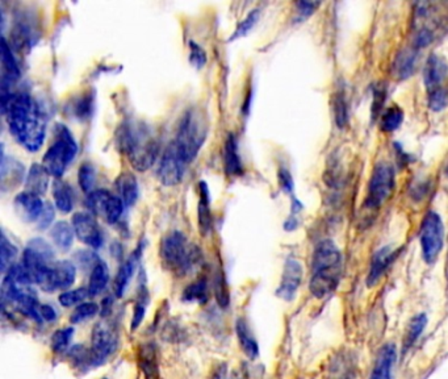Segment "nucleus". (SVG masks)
Masks as SVG:
<instances>
[{
	"mask_svg": "<svg viewBox=\"0 0 448 379\" xmlns=\"http://www.w3.org/2000/svg\"><path fill=\"white\" fill-rule=\"evenodd\" d=\"M1 109L18 144L38 152L45 141L46 120L35 99L26 92L1 94Z\"/></svg>",
	"mask_w": 448,
	"mask_h": 379,
	"instance_id": "f257e3e1",
	"label": "nucleus"
},
{
	"mask_svg": "<svg viewBox=\"0 0 448 379\" xmlns=\"http://www.w3.org/2000/svg\"><path fill=\"white\" fill-rule=\"evenodd\" d=\"M342 253L330 240H323L314 251L313 270L309 290L315 298L332 294L342 277Z\"/></svg>",
	"mask_w": 448,
	"mask_h": 379,
	"instance_id": "f03ea898",
	"label": "nucleus"
},
{
	"mask_svg": "<svg viewBox=\"0 0 448 379\" xmlns=\"http://www.w3.org/2000/svg\"><path fill=\"white\" fill-rule=\"evenodd\" d=\"M118 141L130 165L138 172L150 169L158 158L159 144L152 131L141 123L123 126Z\"/></svg>",
	"mask_w": 448,
	"mask_h": 379,
	"instance_id": "7ed1b4c3",
	"label": "nucleus"
},
{
	"mask_svg": "<svg viewBox=\"0 0 448 379\" xmlns=\"http://www.w3.org/2000/svg\"><path fill=\"white\" fill-rule=\"evenodd\" d=\"M448 6L446 3H418L413 18V46L421 49L447 33Z\"/></svg>",
	"mask_w": 448,
	"mask_h": 379,
	"instance_id": "20e7f679",
	"label": "nucleus"
},
{
	"mask_svg": "<svg viewBox=\"0 0 448 379\" xmlns=\"http://www.w3.org/2000/svg\"><path fill=\"white\" fill-rule=\"evenodd\" d=\"M208 133L206 120L198 109H191L180 121L178 135L174 141L183 160L189 163L196 158Z\"/></svg>",
	"mask_w": 448,
	"mask_h": 379,
	"instance_id": "39448f33",
	"label": "nucleus"
},
{
	"mask_svg": "<svg viewBox=\"0 0 448 379\" xmlns=\"http://www.w3.org/2000/svg\"><path fill=\"white\" fill-rule=\"evenodd\" d=\"M78 154V144L67 126L58 124L55 126V137L49 149L46 150L43 165L50 175L60 180L69 165Z\"/></svg>",
	"mask_w": 448,
	"mask_h": 379,
	"instance_id": "423d86ee",
	"label": "nucleus"
},
{
	"mask_svg": "<svg viewBox=\"0 0 448 379\" xmlns=\"http://www.w3.org/2000/svg\"><path fill=\"white\" fill-rule=\"evenodd\" d=\"M161 257L170 270L184 274L196 263L198 251L180 231H174L162 240Z\"/></svg>",
	"mask_w": 448,
	"mask_h": 379,
	"instance_id": "0eeeda50",
	"label": "nucleus"
},
{
	"mask_svg": "<svg viewBox=\"0 0 448 379\" xmlns=\"http://www.w3.org/2000/svg\"><path fill=\"white\" fill-rule=\"evenodd\" d=\"M55 262L53 246L47 244L45 240L36 237L28 243L23 253V268L27 271L28 277L36 285H41L50 268Z\"/></svg>",
	"mask_w": 448,
	"mask_h": 379,
	"instance_id": "6e6552de",
	"label": "nucleus"
},
{
	"mask_svg": "<svg viewBox=\"0 0 448 379\" xmlns=\"http://www.w3.org/2000/svg\"><path fill=\"white\" fill-rule=\"evenodd\" d=\"M395 190V170L386 163H380L374 169L368 185L364 207L377 209L386 203Z\"/></svg>",
	"mask_w": 448,
	"mask_h": 379,
	"instance_id": "1a4fd4ad",
	"label": "nucleus"
},
{
	"mask_svg": "<svg viewBox=\"0 0 448 379\" xmlns=\"http://www.w3.org/2000/svg\"><path fill=\"white\" fill-rule=\"evenodd\" d=\"M444 238V226L439 215L434 211L427 212L421 226L422 256L426 263L432 265L438 260Z\"/></svg>",
	"mask_w": 448,
	"mask_h": 379,
	"instance_id": "9d476101",
	"label": "nucleus"
},
{
	"mask_svg": "<svg viewBox=\"0 0 448 379\" xmlns=\"http://www.w3.org/2000/svg\"><path fill=\"white\" fill-rule=\"evenodd\" d=\"M87 207L92 214L104 217L108 224H116L123 216L125 204L118 195L108 190L99 189L87 197Z\"/></svg>",
	"mask_w": 448,
	"mask_h": 379,
	"instance_id": "9b49d317",
	"label": "nucleus"
},
{
	"mask_svg": "<svg viewBox=\"0 0 448 379\" xmlns=\"http://www.w3.org/2000/svg\"><path fill=\"white\" fill-rule=\"evenodd\" d=\"M117 336L113 326L100 324L95 326L92 332V346L90 358L92 366H99L107 361L108 357L116 351Z\"/></svg>",
	"mask_w": 448,
	"mask_h": 379,
	"instance_id": "f8f14e48",
	"label": "nucleus"
},
{
	"mask_svg": "<svg viewBox=\"0 0 448 379\" xmlns=\"http://www.w3.org/2000/svg\"><path fill=\"white\" fill-rule=\"evenodd\" d=\"M187 163L183 160L180 155L179 150L174 143L169 145L166 152L163 153L161 158V163L158 167V177L159 181L164 186H177L183 180L184 175V167Z\"/></svg>",
	"mask_w": 448,
	"mask_h": 379,
	"instance_id": "ddd939ff",
	"label": "nucleus"
},
{
	"mask_svg": "<svg viewBox=\"0 0 448 379\" xmlns=\"http://www.w3.org/2000/svg\"><path fill=\"white\" fill-rule=\"evenodd\" d=\"M72 224L75 236L81 240L82 243L95 249L100 248L104 243V237L101 234L99 224L96 223L95 217L92 216L90 212L74 214Z\"/></svg>",
	"mask_w": 448,
	"mask_h": 379,
	"instance_id": "4468645a",
	"label": "nucleus"
},
{
	"mask_svg": "<svg viewBox=\"0 0 448 379\" xmlns=\"http://www.w3.org/2000/svg\"><path fill=\"white\" fill-rule=\"evenodd\" d=\"M77 278V269L75 265L70 261H55L50 268L49 274L46 275L44 282L40 285V287L53 292L57 290H66L72 286Z\"/></svg>",
	"mask_w": 448,
	"mask_h": 379,
	"instance_id": "2eb2a0df",
	"label": "nucleus"
},
{
	"mask_svg": "<svg viewBox=\"0 0 448 379\" xmlns=\"http://www.w3.org/2000/svg\"><path fill=\"white\" fill-rule=\"evenodd\" d=\"M303 280V266L300 261H297L296 258H288L284 265V270H283V277L279 285L278 294L279 298L284 299V300H293L296 297L297 290L301 285Z\"/></svg>",
	"mask_w": 448,
	"mask_h": 379,
	"instance_id": "dca6fc26",
	"label": "nucleus"
},
{
	"mask_svg": "<svg viewBox=\"0 0 448 379\" xmlns=\"http://www.w3.org/2000/svg\"><path fill=\"white\" fill-rule=\"evenodd\" d=\"M13 206L20 219L27 223H37L45 208V203L38 195L24 191L15 198Z\"/></svg>",
	"mask_w": 448,
	"mask_h": 379,
	"instance_id": "f3484780",
	"label": "nucleus"
},
{
	"mask_svg": "<svg viewBox=\"0 0 448 379\" xmlns=\"http://www.w3.org/2000/svg\"><path fill=\"white\" fill-rule=\"evenodd\" d=\"M447 61L440 55H430L427 62H426V66H425V74H423L425 86L427 87L429 92L438 89V87H442L440 84L447 78Z\"/></svg>",
	"mask_w": 448,
	"mask_h": 379,
	"instance_id": "a211bd4d",
	"label": "nucleus"
},
{
	"mask_svg": "<svg viewBox=\"0 0 448 379\" xmlns=\"http://www.w3.org/2000/svg\"><path fill=\"white\" fill-rule=\"evenodd\" d=\"M418 62V49L417 48H405L398 55H396L392 74L398 81L408 79L412 77Z\"/></svg>",
	"mask_w": 448,
	"mask_h": 379,
	"instance_id": "6ab92c4d",
	"label": "nucleus"
},
{
	"mask_svg": "<svg viewBox=\"0 0 448 379\" xmlns=\"http://www.w3.org/2000/svg\"><path fill=\"white\" fill-rule=\"evenodd\" d=\"M395 256L396 251L389 246L381 248L380 251L375 253V256L372 258V263H371V269L368 273L367 285L369 287L375 286L380 278L386 274L388 268L395 260Z\"/></svg>",
	"mask_w": 448,
	"mask_h": 379,
	"instance_id": "aec40b11",
	"label": "nucleus"
},
{
	"mask_svg": "<svg viewBox=\"0 0 448 379\" xmlns=\"http://www.w3.org/2000/svg\"><path fill=\"white\" fill-rule=\"evenodd\" d=\"M396 362V346L386 344L377 354L376 362L369 379H392V368Z\"/></svg>",
	"mask_w": 448,
	"mask_h": 379,
	"instance_id": "412c9836",
	"label": "nucleus"
},
{
	"mask_svg": "<svg viewBox=\"0 0 448 379\" xmlns=\"http://www.w3.org/2000/svg\"><path fill=\"white\" fill-rule=\"evenodd\" d=\"M50 172H47L44 165L35 163L30 166L26 178V190L35 195H44L49 187Z\"/></svg>",
	"mask_w": 448,
	"mask_h": 379,
	"instance_id": "4be33fe9",
	"label": "nucleus"
},
{
	"mask_svg": "<svg viewBox=\"0 0 448 379\" xmlns=\"http://www.w3.org/2000/svg\"><path fill=\"white\" fill-rule=\"evenodd\" d=\"M141 254V246L138 249H135V252L126 260L118 269L116 280H115V292L117 297L121 298L125 292L126 287L129 286V282L133 277L135 273V263L138 261V257Z\"/></svg>",
	"mask_w": 448,
	"mask_h": 379,
	"instance_id": "5701e85b",
	"label": "nucleus"
},
{
	"mask_svg": "<svg viewBox=\"0 0 448 379\" xmlns=\"http://www.w3.org/2000/svg\"><path fill=\"white\" fill-rule=\"evenodd\" d=\"M1 62H3V70H4L1 89H7L9 83L18 79L20 77V69H18V62L12 55L11 46L6 41V38L1 40Z\"/></svg>",
	"mask_w": 448,
	"mask_h": 379,
	"instance_id": "b1692460",
	"label": "nucleus"
},
{
	"mask_svg": "<svg viewBox=\"0 0 448 379\" xmlns=\"http://www.w3.org/2000/svg\"><path fill=\"white\" fill-rule=\"evenodd\" d=\"M116 187L118 197L125 206H133L138 198V182L132 172H124L117 178Z\"/></svg>",
	"mask_w": 448,
	"mask_h": 379,
	"instance_id": "393cba45",
	"label": "nucleus"
},
{
	"mask_svg": "<svg viewBox=\"0 0 448 379\" xmlns=\"http://www.w3.org/2000/svg\"><path fill=\"white\" fill-rule=\"evenodd\" d=\"M225 170L230 175H240L242 172V163L238 154V144L235 136L229 135L224 149Z\"/></svg>",
	"mask_w": 448,
	"mask_h": 379,
	"instance_id": "a878e982",
	"label": "nucleus"
},
{
	"mask_svg": "<svg viewBox=\"0 0 448 379\" xmlns=\"http://www.w3.org/2000/svg\"><path fill=\"white\" fill-rule=\"evenodd\" d=\"M53 198L55 207L63 214H70L74 208V194L69 183L62 180L53 182Z\"/></svg>",
	"mask_w": 448,
	"mask_h": 379,
	"instance_id": "bb28decb",
	"label": "nucleus"
},
{
	"mask_svg": "<svg viewBox=\"0 0 448 379\" xmlns=\"http://www.w3.org/2000/svg\"><path fill=\"white\" fill-rule=\"evenodd\" d=\"M237 336H238L241 349L245 352V354L251 360H255L259 354V346L251 334L249 325L246 324V322L242 319H240L237 323Z\"/></svg>",
	"mask_w": 448,
	"mask_h": 379,
	"instance_id": "cd10ccee",
	"label": "nucleus"
},
{
	"mask_svg": "<svg viewBox=\"0 0 448 379\" xmlns=\"http://www.w3.org/2000/svg\"><path fill=\"white\" fill-rule=\"evenodd\" d=\"M74 236H75V232H74L72 224H69L67 221H57L50 231V237L53 240L54 245L63 252L72 248Z\"/></svg>",
	"mask_w": 448,
	"mask_h": 379,
	"instance_id": "c85d7f7f",
	"label": "nucleus"
},
{
	"mask_svg": "<svg viewBox=\"0 0 448 379\" xmlns=\"http://www.w3.org/2000/svg\"><path fill=\"white\" fill-rule=\"evenodd\" d=\"M109 280V270L108 266L103 261H99L95 268L91 270L90 282H89V295L98 297L107 287Z\"/></svg>",
	"mask_w": 448,
	"mask_h": 379,
	"instance_id": "c756f323",
	"label": "nucleus"
},
{
	"mask_svg": "<svg viewBox=\"0 0 448 379\" xmlns=\"http://www.w3.org/2000/svg\"><path fill=\"white\" fill-rule=\"evenodd\" d=\"M6 161L9 163V165L1 161V187L6 189L7 183H9V189H12L18 186L20 181H23L24 170H23V165L13 158H9V160L6 158Z\"/></svg>",
	"mask_w": 448,
	"mask_h": 379,
	"instance_id": "7c9ffc66",
	"label": "nucleus"
},
{
	"mask_svg": "<svg viewBox=\"0 0 448 379\" xmlns=\"http://www.w3.org/2000/svg\"><path fill=\"white\" fill-rule=\"evenodd\" d=\"M209 192L206 183L200 185V203H198V226L201 232L206 235L212 228V214L209 208Z\"/></svg>",
	"mask_w": 448,
	"mask_h": 379,
	"instance_id": "2f4dec72",
	"label": "nucleus"
},
{
	"mask_svg": "<svg viewBox=\"0 0 448 379\" xmlns=\"http://www.w3.org/2000/svg\"><path fill=\"white\" fill-rule=\"evenodd\" d=\"M426 324H427V316L425 314H420V315L413 317L410 323L408 325L405 337H403V352L408 351L409 348H412L413 344L415 343L418 340V337L421 336Z\"/></svg>",
	"mask_w": 448,
	"mask_h": 379,
	"instance_id": "473e14b6",
	"label": "nucleus"
},
{
	"mask_svg": "<svg viewBox=\"0 0 448 379\" xmlns=\"http://www.w3.org/2000/svg\"><path fill=\"white\" fill-rule=\"evenodd\" d=\"M403 121V111L398 106L389 107L384 111L380 126L381 129L386 132H393L396 129H398Z\"/></svg>",
	"mask_w": 448,
	"mask_h": 379,
	"instance_id": "72a5a7b5",
	"label": "nucleus"
},
{
	"mask_svg": "<svg viewBox=\"0 0 448 379\" xmlns=\"http://www.w3.org/2000/svg\"><path fill=\"white\" fill-rule=\"evenodd\" d=\"M78 182L81 186L82 191L86 194H91L95 191V183H96V170L95 166L90 163H82L78 172Z\"/></svg>",
	"mask_w": 448,
	"mask_h": 379,
	"instance_id": "f704fd0d",
	"label": "nucleus"
},
{
	"mask_svg": "<svg viewBox=\"0 0 448 379\" xmlns=\"http://www.w3.org/2000/svg\"><path fill=\"white\" fill-rule=\"evenodd\" d=\"M332 109H334V115H335V121L340 128L347 124L349 121V106H347V99L345 95V91L340 90L335 92V97L332 100Z\"/></svg>",
	"mask_w": 448,
	"mask_h": 379,
	"instance_id": "c9c22d12",
	"label": "nucleus"
},
{
	"mask_svg": "<svg viewBox=\"0 0 448 379\" xmlns=\"http://www.w3.org/2000/svg\"><path fill=\"white\" fill-rule=\"evenodd\" d=\"M18 257L16 246L9 241L7 236L1 235V273L7 271L15 265L13 261Z\"/></svg>",
	"mask_w": 448,
	"mask_h": 379,
	"instance_id": "e433bc0d",
	"label": "nucleus"
},
{
	"mask_svg": "<svg viewBox=\"0 0 448 379\" xmlns=\"http://www.w3.org/2000/svg\"><path fill=\"white\" fill-rule=\"evenodd\" d=\"M98 312H99V306L96 303H91V302L82 303L72 311L70 322L72 324H78V323H82L84 320H89L91 317H94Z\"/></svg>",
	"mask_w": 448,
	"mask_h": 379,
	"instance_id": "4c0bfd02",
	"label": "nucleus"
},
{
	"mask_svg": "<svg viewBox=\"0 0 448 379\" xmlns=\"http://www.w3.org/2000/svg\"><path fill=\"white\" fill-rule=\"evenodd\" d=\"M87 297H90L87 289L81 287V289L70 290V291H65L60 295V303L63 307H74V306L84 303V299Z\"/></svg>",
	"mask_w": 448,
	"mask_h": 379,
	"instance_id": "58836bf2",
	"label": "nucleus"
},
{
	"mask_svg": "<svg viewBox=\"0 0 448 379\" xmlns=\"http://www.w3.org/2000/svg\"><path fill=\"white\" fill-rule=\"evenodd\" d=\"M72 334H74V328H63V329L57 331L52 336V349L54 352H65L72 341Z\"/></svg>",
	"mask_w": 448,
	"mask_h": 379,
	"instance_id": "ea45409f",
	"label": "nucleus"
},
{
	"mask_svg": "<svg viewBox=\"0 0 448 379\" xmlns=\"http://www.w3.org/2000/svg\"><path fill=\"white\" fill-rule=\"evenodd\" d=\"M206 290H208L206 280H198L196 283H192L191 286L186 289V291L183 292V298L187 302H195L196 300V302L203 303V302L206 300Z\"/></svg>",
	"mask_w": 448,
	"mask_h": 379,
	"instance_id": "a19ab883",
	"label": "nucleus"
},
{
	"mask_svg": "<svg viewBox=\"0 0 448 379\" xmlns=\"http://www.w3.org/2000/svg\"><path fill=\"white\" fill-rule=\"evenodd\" d=\"M259 15V9L251 11L250 13L238 24V27L234 31L233 36L230 37V40H235V38L246 36V35L250 32L251 29L255 27V24L258 23Z\"/></svg>",
	"mask_w": 448,
	"mask_h": 379,
	"instance_id": "79ce46f5",
	"label": "nucleus"
},
{
	"mask_svg": "<svg viewBox=\"0 0 448 379\" xmlns=\"http://www.w3.org/2000/svg\"><path fill=\"white\" fill-rule=\"evenodd\" d=\"M429 106L432 111L439 112L448 107V90L444 87H438L429 92Z\"/></svg>",
	"mask_w": 448,
	"mask_h": 379,
	"instance_id": "37998d69",
	"label": "nucleus"
},
{
	"mask_svg": "<svg viewBox=\"0 0 448 379\" xmlns=\"http://www.w3.org/2000/svg\"><path fill=\"white\" fill-rule=\"evenodd\" d=\"M142 358V370L145 371L146 379L155 378L157 377V362H155V352L152 349V346H146L145 353L141 356Z\"/></svg>",
	"mask_w": 448,
	"mask_h": 379,
	"instance_id": "c03bdc74",
	"label": "nucleus"
},
{
	"mask_svg": "<svg viewBox=\"0 0 448 379\" xmlns=\"http://www.w3.org/2000/svg\"><path fill=\"white\" fill-rule=\"evenodd\" d=\"M189 61L196 67L201 69L206 63V55L204 49L195 41L189 43Z\"/></svg>",
	"mask_w": 448,
	"mask_h": 379,
	"instance_id": "a18cd8bd",
	"label": "nucleus"
},
{
	"mask_svg": "<svg viewBox=\"0 0 448 379\" xmlns=\"http://www.w3.org/2000/svg\"><path fill=\"white\" fill-rule=\"evenodd\" d=\"M374 94L375 95H374V103H372V118H377L379 112L381 111V107L386 101V86H376Z\"/></svg>",
	"mask_w": 448,
	"mask_h": 379,
	"instance_id": "49530a36",
	"label": "nucleus"
},
{
	"mask_svg": "<svg viewBox=\"0 0 448 379\" xmlns=\"http://www.w3.org/2000/svg\"><path fill=\"white\" fill-rule=\"evenodd\" d=\"M54 215H55V212H54L53 206H52L50 203H46L45 208H44L41 216H40L38 221H37L38 229H46V228H49V226H52Z\"/></svg>",
	"mask_w": 448,
	"mask_h": 379,
	"instance_id": "de8ad7c7",
	"label": "nucleus"
},
{
	"mask_svg": "<svg viewBox=\"0 0 448 379\" xmlns=\"http://www.w3.org/2000/svg\"><path fill=\"white\" fill-rule=\"evenodd\" d=\"M278 177L280 187L283 189V191H286L287 194H292L295 186H293L292 175H291V172H288L287 167H280V169H279Z\"/></svg>",
	"mask_w": 448,
	"mask_h": 379,
	"instance_id": "09e8293b",
	"label": "nucleus"
},
{
	"mask_svg": "<svg viewBox=\"0 0 448 379\" xmlns=\"http://www.w3.org/2000/svg\"><path fill=\"white\" fill-rule=\"evenodd\" d=\"M318 6H320V3H309V1H300V3H297L296 7L298 18H309Z\"/></svg>",
	"mask_w": 448,
	"mask_h": 379,
	"instance_id": "8fccbe9b",
	"label": "nucleus"
},
{
	"mask_svg": "<svg viewBox=\"0 0 448 379\" xmlns=\"http://www.w3.org/2000/svg\"><path fill=\"white\" fill-rule=\"evenodd\" d=\"M215 297H217L218 303H220L223 307L228 306V303H229V295H228V291H226V287H225L224 282L221 280V277L215 282Z\"/></svg>",
	"mask_w": 448,
	"mask_h": 379,
	"instance_id": "3c124183",
	"label": "nucleus"
},
{
	"mask_svg": "<svg viewBox=\"0 0 448 379\" xmlns=\"http://www.w3.org/2000/svg\"><path fill=\"white\" fill-rule=\"evenodd\" d=\"M145 306L142 303L135 304V314H133V320H132V329L135 331L138 328V325L141 324V322L144 320Z\"/></svg>",
	"mask_w": 448,
	"mask_h": 379,
	"instance_id": "603ef678",
	"label": "nucleus"
},
{
	"mask_svg": "<svg viewBox=\"0 0 448 379\" xmlns=\"http://www.w3.org/2000/svg\"><path fill=\"white\" fill-rule=\"evenodd\" d=\"M40 311H41L43 320H46V322H53V320L57 319V312H55V309H54L53 307H50L49 304H41Z\"/></svg>",
	"mask_w": 448,
	"mask_h": 379,
	"instance_id": "864d4df0",
	"label": "nucleus"
},
{
	"mask_svg": "<svg viewBox=\"0 0 448 379\" xmlns=\"http://www.w3.org/2000/svg\"><path fill=\"white\" fill-rule=\"evenodd\" d=\"M297 226H298V219L295 215H291V216L288 217L287 220H286V223H284V229L288 231V232H292V231H295L297 229Z\"/></svg>",
	"mask_w": 448,
	"mask_h": 379,
	"instance_id": "5fc2aeb1",
	"label": "nucleus"
},
{
	"mask_svg": "<svg viewBox=\"0 0 448 379\" xmlns=\"http://www.w3.org/2000/svg\"><path fill=\"white\" fill-rule=\"evenodd\" d=\"M446 172H447L448 174V166H447V169H446Z\"/></svg>",
	"mask_w": 448,
	"mask_h": 379,
	"instance_id": "6e6d98bb",
	"label": "nucleus"
}]
</instances>
